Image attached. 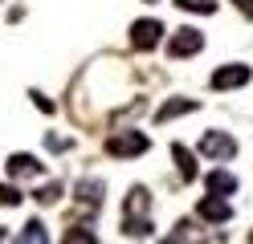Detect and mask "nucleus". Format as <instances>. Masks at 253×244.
I'll list each match as a JSON object with an SVG mask.
<instances>
[{"label":"nucleus","mask_w":253,"mask_h":244,"mask_svg":"<svg viewBox=\"0 0 253 244\" xmlns=\"http://www.w3.org/2000/svg\"><path fill=\"white\" fill-rule=\"evenodd\" d=\"M147 146H151L147 135H139V130H119V135L106 139V155H115V159H135V155H143Z\"/></svg>","instance_id":"f257e3e1"},{"label":"nucleus","mask_w":253,"mask_h":244,"mask_svg":"<svg viewBox=\"0 0 253 244\" xmlns=\"http://www.w3.org/2000/svg\"><path fill=\"white\" fill-rule=\"evenodd\" d=\"M164 37V25L160 21H151V16H143V21H135L131 25V45L139 49V53H147V49H155Z\"/></svg>","instance_id":"f03ea898"},{"label":"nucleus","mask_w":253,"mask_h":244,"mask_svg":"<svg viewBox=\"0 0 253 244\" xmlns=\"http://www.w3.org/2000/svg\"><path fill=\"white\" fill-rule=\"evenodd\" d=\"M200 155H209V159H233L237 155V139L225 135V130H209V135L200 139Z\"/></svg>","instance_id":"7ed1b4c3"},{"label":"nucleus","mask_w":253,"mask_h":244,"mask_svg":"<svg viewBox=\"0 0 253 244\" xmlns=\"http://www.w3.org/2000/svg\"><path fill=\"white\" fill-rule=\"evenodd\" d=\"M204 49V33H196V29H180L176 37L168 41V57H192V53H200Z\"/></svg>","instance_id":"20e7f679"},{"label":"nucleus","mask_w":253,"mask_h":244,"mask_svg":"<svg viewBox=\"0 0 253 244\" xmlns=\"http://www.w3.org/2000/svg\"><path fill=\"white\" fill-rule=\"evenodd\" d=\"M245 81H249V65L233 61V65H220L212 73V90H237V86H245Z\"/></svg>","instance_id":"39448f33"},{"label":"nucleus","mask_w":253,"mask_h":244,"mask_svg":"<svg viewBox=\"0 0 253 244\" xmlns=\"http://www.w3.org/2000/svg\"><path fill=\"white\" fill-rule=\"evenodd\" d=\"M200 220L225 224V220H233V204L225 200V195H209V200H200Z\"/></svg>","instance_id":"423d86ee"},{"label":"nucleus","mask_w":253,"mask_h":244,"mask_svg":"<svg viewBox=\"0 0 253 244\" xmlns=\"http://www.w3.org/2000/svg\"><path fill=\"white\" fill-rule=\"evenodd\" d=\"M200 110L196 98H171V102H164L160 110H155V122H171V118H184V114Z\"/></svg>","instance_id":"0eeeda50"},{"label":"nucleus","mask_w":253,"mask_h":244,"mask_svg":"<svg viewBox=\"0 0 253 244\" xmlns=\"http://www.w3.org/2000/svg\"><path fill=\"white\" fill-rule=\"evenodd\" d=\"M204 187H209V195H225L229 200V195L237 191V175L233 171H209L204 175Z\"/></svg>","instance_id":"6e6552de"},{"label":"nucleus","mask_w":253,"mask_h":244,"mask_svg":"<svg viewBox=\"0 0 253 244\" xmlns=\"http://www.w3.org/2000/svg\"><path fill=\"white\" fill-rule=\"evenodd\" d=\"M8 175H17V179H33V175H41V163H37L33 155H12V159H8Z\"/></svg>","instance_id":"1a4fd4ad"},{"label":"nucleus","mask_w":253,"mask_h":244,"mask_svg":"<svg viewBox=\"0 0 253 244\" xmlns=\"http://www.w3.org/2000/svg\"><path fill=\"white\" fill-rule=\"evenodd\" d=\"M78 204L82 208H98L102 204V183L98 179H82V183H78Z\"/></svg>","instance_id":"9d476101"},{"label":"nucleus","mask_w":253,"mask_h":244,"mask_svg":"<svg viewBox=\"0 0 253 244\" xmlns=\"http://www.w3.org/2000/svg\"><path fill=\"white\" fill-rule=\"evenodd\" d=\"M171 155H176V163H180V175L188 179V183H192V179H196V163H192V151H188L184 142H171Z\"/></svg>","instance_id":"9b49d317"},{"label":"nucleus","mask_w":253,"mask_h":244,"mask_svg":"<svg viewBox=\"0 0 253 244\" xmlns=\"http://www.w3.org/2000/svg\"><path fill=\"white\" fill-rule=\"evenodd\" d=\"M123 236H151V224H147V216H126L123 220Z\"/></svg>","instance_id":"f8f14e48"},{"label":"nucleus","mask_w":253,"mask_h":244,"mask_svg":"<svg viewBox=\"0 0 253 244\" xmlns=\"http://www.w3.org/2000/svg\"><path fill=\"white\" fill-rule=\"evenodd\" d=\"M176 8H184V12H216V0H176Z\"/></svg>","instance_id":"ddd939ff"},{"label":"nucleus","mask_w":253,"mask_h":244,"mask_svg":"<svg viewBox=\"0 0 253 244\" xmlns=\"http://www.w3.org/2000/svg\"><path fill=\"white\" fill-rule=\"evenodd\" d=\"M131 211H139V216L147 211V191L143 187H135L131 195H126V216H131Z\"/></svg>","instance_id":"4468645a"},{"label":"nucleus","mask_w":253,"mask_h":244,"mask_svg":"<svg viewBox=\"0 0 253 244\" xmlns=\"http://www.w3.org/2000/svg\"><path fill=\"white\" fill-rule=\"evenodd\" d=\"M21 200H25V195L12 187V183H0V208H17Z\"/></svg>","instance_id":"2eb2a0df"},{"label":"nucleus","mask_w":253,"mask_h":244,"mask_svg":"<svg viewBox=\"0 0 253 244\" xmlns=\"http://www.w3.org/2000/svg\"><path fill=\"white\" fill-rule=\"evenodd\" d=\"M94 240H98V236H94L90 228H70V232H66V244H94Z\"/></svg>","instance_id":"dca6fc26"},{"label":"nucleus","mask_w":253,"mask_h":244,"mask_svg":"<svg viewBox=\"0 0 253 244\" xmlns=\"http://www.w3.org/2000/svg\"><path fill=\"white\" fill-rule=\"evenodd\" d=\"M21 240H25V244H33V240L41 244V240H45V228H41V220H33V224H25V232H21Z\"/></svg>","instance_id":"f3484780"},{"label":"nucleus","mask_w":253,"mask_h":244,"mask_svg":"<svg viewBox=\"0 0 253 244\" xmlns=\"http://www.w3.org/2000/svg\"><path fill=\"white\" fill-rule=\"evenodd\" d=\"M37 200H41V204H57V200H61V187H57V183H45V187L37 191Z\"/></svg>","instance_id":"a211bd4d"},{"label":"nucleus","mask_w":253,"mask_h":244,"mask_svg":"<svg viewBox=\"0 0 253 244\" xmlns=\"http://www.w3.org/2000/svg\"><path fill=\"white\" fill-rule=\"evenodd\" d=\"M33 102L45 110V114H53V102H49V98H41V94H33Z\"/></svg>","instance_id":"6ab92c4d"},{"label":"nucleus","mask_w":253,"mask_h":244,"mask_svg":"<svg viewBox=\"0 0 253 244\" xmlns=\"http://www.w3.org/2000/svg\"><path fill=\"white\" fill-rule=\"evenodd\" d=\"M0 240H4V228H0Z\"/></svg>","instance_id":"aec40b11"},{"label":"nucleus","mask_w":253,"mask_h":244,"mask_svg":"<svg viewBox=\"0 0 253 244\" xmlns=\"http://www.w3.org/2000/svg\"><path fill=\"white\" fill-rule=\"evenodd\" d=\"M147 4H151V0H147Z\"/></svg>","instance_id":"412c9836"}]
</instances>
